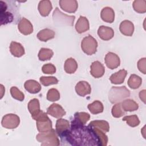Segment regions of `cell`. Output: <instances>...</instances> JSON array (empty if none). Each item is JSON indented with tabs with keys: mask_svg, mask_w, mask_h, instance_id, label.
Returning a JSON list of instances; mask_svg holds the SVG:
<instances>
[{
	"mask_svg": "<svg viewBox=\"0 0 146 146\" xmlns=\"http://www.w3.org/2000/svg\"><path fill=\"white\" fill-rule=\"evenodd\" d=\"M61 141L73 146H101L100 140L91 127L71 121L69 129L60 137Z\"/></svg>",
	"mask_w": 146,
	"mask_h": 146,
	"instance_id": "obj_1",
	"label": "cell"
},
{
	"mask_svg": "<svg viewBox=\"0 0 146 146\" xmlns=\"http://www.w3.org/2000/svg\"><path fill=\"white\" fill-rule=\"evenodd\" d=\"M36 139L45 146H58L60 145V140L58 135L53 128L46 132H40L36 136Z\"/></svg>",
	"mask_w": 146,
	"mask_h": 146,
	"instance_id": "obj_2",
	"label": "cell"
},
{
	"mask_svg": "<svg viewBox=\"0 0 146 146\" xmlns=\"http://www.w3.org/2000/svg\"><path fill=\"white\" fill-rule=\"evenodd\" d=\"M130 96V91L125 86L112 87L108 93L109 101L112 103H117L123 101Z\"/></svg>",
	"mask_w": 146,
	"mask_h": 146,
	"instance_id": "obj_3",
	"label": "cell"
},
{
	"mask_svg": "<svg viewBox=\"0 0 146 146\" xmlns=\"http://www.w3.org/2000/svg\"><path fill=\"white\" fill-rule=\"evenodd\" d=\"M52 18L54 23L60 25L72 26L75 19V17L73 15H68L63 13L56 7L52 13Z\"/></svg>",
	"mask_w": 146,
	"mask_h": 146,
	"instance_id": "obj_4",
	"label": "cell"
},
{
	"mask_svg": "<svg viewBox=\"0 0 146 146\" xmlns=\"http://www.w3.org/2000/svg\"><path fill=\"white\" fill-rule=\"evenodd\" d=\"M98 42L91 35L85 36L81 42V48L82 51L88 55L94 54L97 51Z\"/></svg>",
	"mask_w": 146,
	"mask_h": 146,
	"instance_id": "obj_5",
	"label": "cell"
},
{
	"mask_svg": "<svg viewBox=\"0 0 146 146\" xmlns=\"http://www.w3.org/2000/svg\"><path fill=\"white\" fill-rule=\"evenodd\" d=\"M20 123L19 117L14 113L6 114L3 116L1 124L3 127L6 129L16 128Z\"/></svg>",
	"mask_w": 146,
	"mask_h": 146,
	"instance_id": "obj_6",
	"label": "cell"
},
{
	"mask_svg": "<svg viewBox=\"0 0 146 146\" xmlns=\"http://www.w3.org/2000/svg\"><path fill=\"white\" fill-rule=\"evenodd\" d=\"M104 62L107 67L111 70L116 68L120 64V60L119 56L112 52H109L106 55Z\"/></svg>",
	"mask_w": 146,
	"mask_h": 146,
	"instance_id": "obj_7",
	"label": "cell"
},
{
	"mask_svg": "<svg viewBox=\"0 0 146 146\" xmlns=\"http://www.w3.org/2000/svg\"><path fill=\"white\" fill-rule=\"evenodd\" d=\"M47 113L54 117L59 119L64 116L66 112L60 105L57 103H53L47 109Z\"/></svg>",
	"mask_w": 146,
	"mask_h": 146,
	"instance_id": "obj_8",
	"label": "cell"
},
{
	"mask_svg": "<svg viewBox=\"0 0 146 146\" xmlns=\"http://www.w3.org/2000/svg\"><path fill=\"white\" fill-rule=\"evenodd\" d=\"M18 29L20 33L25 35L31 34L33 32V26L27 19L22 18L18 24Z\"/></svg>",
	"mask_w": 146,
	"mask_h": 146,
	"instance_id": "obj_9",
	"label": "cell"
},
{
	"mask_svg": "<svg viewBox=\"0 0 146 146\" xmlns=\"http://www.w3.org/2000/svg\"><path fill=\"white\" fill-rule=\"evenodd\" d=\"M59 3L63 10L69 13H75L78 7V3L76 0H60Z\"/></svg>",
	"mask_w": 146,
	"mask_h": 146,
	"instance_id": "obj_10",
	"label": "cell"
},
{
	"mask_svg": "<svg viewBox=\"0 0 146 146\" xmlns=\"http://www.w3.org/2000/svg\"><path fill=\"white\" fill-rule=\"evenodd\" d=\"M105 68L99 61L92 62L90 66V74L95 78H99L104 75Z\"/></svg>",
	"mask_w": 146,
	"mask_h": 146,
	"instance_id": "obj_11",
	"label": "cell"
},
{
	"mask_svg": "<svg viewBox=\"0 0 146 146\" xmlns=\"http://www.w3.org/2000/svg\"><path fill=\"white\" fill-rule=\"evenodd\" d=\"M75 91L80 96H85L89 95L91 92V87L90 84L86 81H80L76 84Z\"/></svg>",
	"mask_w": 146,
	"mask_h": 146,
	"instance_id": "obj_12",
	"label": "cell"
},
{
	"mask_svg": "<svg viewBox=\"0 0 146 146\" xmlns=\"http://www.w3.org/2000/svg\"><path fill=\"white\" fill-rule=\"evenodd\" d=\"M70 124L68 120L59 118L56 120L55 124V131L58 135L60 137L65 133L70 128Z\"/></svg>",
	"mask_w": 146,
	"mask_h": 146,
	"instance_id": "obj_13",
	"label": "cell"
},
{
	"mask_svg": "<svg viewBox=\"0 0 146 146\" xmlns=\"http://www.w3.org/2000/svg\"><path fill=\"white\" fill-rule=\"evenodd\" d=\"M98 34L103 40H109L114 36L113 30L110 27L100 26L98 30Z\"/></svg>",
	"mask_w": 146,
	"mask_h": 146,
	"instance_id": "obj_14",
	"label": "cell"
},
{
	"mask_svg": "<svg viewBox=\"0 0 146 146\" xmlns=\"http://www.w3.org/2000/svg\"><path fill=\"white\" fill-rule=\"evenodd\" d=\"M121 33L125 36H132L134 32V25L132 22L128 20L122 21L119 26Z\"/></svg>",
	"mask_w": 146,
	"mask_h": 146,
	"instance_id": "obj_15",
	"label": "cell"
},
{
	"mask_svg": "<svg viewBox=\"0 0 146 146\" xmlns=\"http://www.w3.org/2000/svg\"><path fill=\"white\" fill-rule=\"evenodd\" d=\"M90 24L88 19L83 16H80L75 24V30L79 34H82L88 31Z\"/></svg>",
	"mask_w": 146,
	"mask_h": 146,
	"instance_id": "obj_16",
	"label": "cell"
},
{
	"mask_svg": "<svg viewBox=\"0 0 146 146\" xmlns=\"http://www.w3.org/2000/svg\"><path fill=\"white\" fill-rule=\"evenodd\" d=\"M38 9L42 16L47 17L49 15L51 10L52 9L51 2L48 0L40 1L39 2Z\"/></svg>",
	"mask_w": 146,
	"mask_h": 146,
	"instance_id": "obj_17",
	"label": "cell"
},
{
	"mask_svg": "<svg viewBox=\"0 0 146 146\" xmlns=\"http://www.w3.org/2000/svg\"><path fill=\"white\" fill-rule=\"evenodd\" d=\"M24 87L30 94H37L41 90L40 84L35 80H27L24 83Z\"/></svg>",
	"mask_w": 146,
	"mask_h": 146,
	"instance_id": "obj_18",
	"label": "cell"
},
{
	"mask_svg": "<svg viewBox=\"0 0 146 146\" xmlns=\"http://www.w3.org/2000/svg\"><path fill=\"white\" fill-rule=\"evenodd\" d=\"M100 17L104 22L111 23L115 19V12L111 7H105L101 11Z\"/></svg>",
	"mask_w": 146,
	"mask_h": 146,
	"instance_id": "obj_19",
	"label": "cell"
},
{
	"mask_svg": "<svg viewBox=\"0 0 146 146\" xmlns=\"http://www.w3.org/2000/svg\"><path fill=\"white\" fill-rule=\"evenodd\" d=\"M10 51L14 56L17 58L22 56L25 53L23 46L20 43L14 41H12L10 43Z\"/></svg>",
	"mask_w": 146,
	"mask_h": 146,
	"instance_id": "obj_20",
	"label": "cell"
},
{
	"mask_svg": "<svg viewBox=\"0 0 146 146\" xmlns=\"http://www.w3.org/2000/svg\"><path fill=\"white\" fill-rule=\"evenodd\" d=\"M127 74V71L124 70L122 69L117 72L112 74L110 78V80L111 81V83L115 84H120L124 82L125 77Z\"/></svg>",
	"mask_w": 146,
	"mask_h": 146,
	"instance_id": "obj_21",
	"label": "cell"
},
{
	"mask_svg": "<svg viewBox=\"0 0 146 146\" xmlns=\"http://www.w3.org/2000/svg\"><path fill=\"white\" fill-rule=\"evenodd\" d=\"M55 32L49 29H44L38 32L36 36L42 42H47L55 36Z\"/></svg>",
	"mask_w": 146,
	"mask_h": 146,
	"instance_id": "obj_22",
	"label": "cell"
},
{
	"mask_svg": "<svg viewBox=\"0 0 146 146\" xmlns=\"http://www.w3.org/2000/svg\"><path fill=\"white\" fill-rule=\"evenodd\" d=\"M78 68L76 61L72 58H68L66 60L64 64V70L67 74H74Z\"/></svg>",
	"mask_w": 146,
	"mask_h": 146,
	"instance_id": "obj_23",
	"label": "cell"
},
{
	"mask_svg": "<svg viewBox=\"0 0 146 146\" xmlns=\"http://www.w3.org/2000/svg\"><path fill=\"white\" fill-rule=\"evenodd\" d=\"M121 105L125 112H132L137 110L139 108L138 104L133 100L130 99L124 100L122 102H121Z\"/></svg>",
	"mask_w": 146,
	"mask_h": 146,
	"instance_id": "obj_24",
	"label": "cell"
},
{
	"mask_svg": "<svg viewBox=\"0 0 146 146\" xmlns=\"http://www.w3.org/2000/svg\"><path fill=\"white\" fill-rule=\"evenodd\" d=\"M36 125L39 132H48L52 129V121L50 118L46 120L36 121Z\"/></svg>",
	"mask_w": 146,
	"mask_h": 146,
	"instance_id": "obj_25",
	"label": "cell"
},
{
	"mask_svg": "<svg viewBox=\"0 0 146 146\" xmlns=\"http://www.w3.org/2000/svg\"><path fill=\"white\" fill-rule=\"evenodd\" d=\"M88 125L92 127L98 128L105 133L108 132L110 131L109 123L106 120H93L91 121Z\"/></svg>",
	"mask_w": 146,
	"mask_h": 146,
	"instance_id": "obj_26",
	"label": "cell"
},
{
	"mask_svg": "<svg viewBox=\"0 0 146 146\" xmlns=\"http://www.w3.org/2000/svg\"><path fill=\"white\" fill-rule=\"evenodd\" d=\"M87 107L90 112L94 115L102 113L104 110L103 103L99 100H95L94 102L89 104Z\"/></svg>",
	"mask_w": 146,
	"mask_h": 146,
	"instance_id": "obj_27",
	"label": "cell"
},
{
	"mask_svg": "<svg viewBox=\"0 0 146 146\" xmlns=\"http://www.w3.org/2000/svg\"><path fill=\"white\" fill-rule=\"evenodd\" d=\"M142 83V79L136 74H132L129 76L127 84L132 89H137L140 87Z\"/></svg>",
	"mask_w": 146,
	"mask_h": 146,
	"instance_id": "obj_28",
	"label": "cell"
},
{
	"mask_svg": "<svg viewBox=\"0 0 146 146\" xmlns=\"http://www.w3.org/2000/svg\"><path fill=\"white\" fill-rule=\"evenodd\" d=\"M90 119V115L89 113L85 112H80L75 113L74 119L72 120L78 123L85 125Z\"/></svg>",
	"mask_w": 146,
	"mask_h": 146,
	"instance_id": "obj_29",
	"label": "cell"
},
{
	"mask_svg": "<svg viewBox=\"0 0 146 146\" xmlns=\"http://www.w3.org/2000/svg\"><path fill=\"white\" fill-rule=\"evenodd\" d=\"M27 108L31 114V116L38 113L40 111L39 100L38 99L34 98L30 100L27 104Z\"/></svg>",
	"mask_w": 146,
	"mask_h": 146,
	"instance_id": "obj_30",
	"label": "cell"
},
{
	"mask_svg": "<svg viewBox=\"0 0 146 146\" xmlns=\"http://www.w3.org/2000/svg\"><path fill=\"white\" fill-rule=\"evenodd\" d=\"M54 52L52 50L47 48H41L38 53V58L41 61L50 60L53 56Z\"/></svg>",
	"mask_w": 146,
	"mask_h": 146,
	"instance_id": "obj_31",
	"label": "cell"
},
{
	"mask_svg": "<svg viewBox=\"0 0 146 146\" xmlns=\"http://www.w3.org/2000/svg\"><path fill=\"white\" fill-rule=\"evenodd\" d=\"M134 10L138 13H145L146 12V1L145 0H135L132 3Z\"/></svg>",
	"mask_w": 146,
	"mask_h": 146,
	"instance_id": "obj_32",
	"label": "cell"
},
{
	"mask_svg": "<svg viewBox=\"0 0 146 146\" xmlns=\"http://www.w3.org/2000/svg\"><path fill=\"white\" fill-rule=\"evenodd\" d=\"M14 15L13 13L8 11H6L2 13H0L1 24V25H6L11 23L14 20Z\"/></svg>",
	"mask_w": 146,
	"mask_h": 146,
	"instance_id": "obj_33",
	"label": "cell"
},
{
	"mask_svg": "<svg viewBox=\"0 0 146 146\" xmlns=\"http://www.w3.org/2000/svg\"><path fill=\"white\" fill-rule=\"evenodd\" d=\"M123 121H125L127 124L131 127H135L140 124V120L136 115L125 116L122 119Z\"/></svg>",
	"mask_w": 146,
	"mask_h": 146,
	"instance_id": "obj_34",
	"label": "cell"
},
{
	"mask_svg": "<svg viewBox=\"0 0 146 146\" xmlns=\"http://www.w3.org/2000/svg\"><path fill=\"white\" fill-rule=\"evenodd\" d=\"M111 113L113 117L116 118H119L123 116L125 114V111L123 110L121 103H116L112 108Z\"/></svg>",
	"mask_w": 146,
	"mask_h": 146,
	"instance_id": "obj_35",
	"label": "cell"
},
{
	"mask_svg": "<svg viewBox=\"0 0 146 146\" xmlns=\"http://www.w3.org/2000/svg\"><path fill=\"white\" fill-rule=\"evenodd\" d=\"M91 127L92 128V129H94V131L98 136L101 143V146H106L108 143V137L106 135L105 132H104L103 131H102L98 128L92 127Z\"/></svg>",
	"mask_w": 146,
	"mask_h": 146,
	"instance_id": "obj_36",
	"label": "cell"
},
{
	"mask_svg": "<svg viewBox=\"0 0 146 146\" xmlns=\"http://www.w3.org/2000/svg\"><path fill=\"white\" fill-rule=\"evenodd\" d=\"M10 91L11 96L14 99H15L17 100L21 101V102H22L24 100V99H25L24 94L22 91H21L17 87H16L15 86L11 87Z\"/></svg>",
	"mask_w": 146,
	"mask_h": 146,
	"instance_id": "obj_37",
	"label": "cell"
},
{
	"mask_svg": "<svg viewBox=\"0 0 146 146\" xmlns=\"http://www.w3.org/2000/svg\"><path fill=\"white\" fill-rule=\"evenodd\" d=\"M47 99L50 102L58 101L60 99V93L56 88H51L47 94Z\"/></svg>",
	"mask_w": 146,
	"mask_h": 146,
	"instance_id": "obj_38",
	"label": "cell"
},
{
	"mask_svg": "<svg viewBox=\"0 0 146 146\" xmlns=\"http://www.w3.org/2000/svg\"><path fill=\"white\" fill-rule=\"evenodd\" d=\"M40 83L44 86H48L51 84H56L58 80L54 76H41L39 78Z\"/></svg>",
	"mask_w": 146,
	"mask_h": 146,
	"instance_id": "obj_39",
	"label": "cell"
},
{
	"mask_svg": "<svg viewBox=\"0 0 146 146\" xmlns=\"http://www.w3.org/2000/svg\"><path fill=\"white\" fill-rule=\"evenodd\" d=\"M42 71L44 74H53L56 72V67L51 63H47L42 66Z\"/></svg>",
	"mask_w": 146,
	"mask_h": 146,
	"instance_id": "obj_40",
	"label": "cell"
},
{
	"mask_svg": "<svg viewBox=\"0 0 146 146\" xmlns=\"http://www.w3.org/2000/svg\"><path fill=\"white\" fill-rule=\"evenodd\" d=\"M145 63H146V58H143L139 60L137 62V68L139 70L142 72L143 74H146L145 71Z\"/></svg>",
	"mask_w": 146,
	"mask_h": 146,
	"instance_id": "obj_41",
	"label": "cell"
},
{
	"mask_svg": "<svg viewBox=\"0 0 146 146\" xmlns=\"http://www.w3.org/2000/svg\"><path fill=\"white\" fill-rule=\"evenodd\" d=\"M145 90H143L139 92V98L144 103H145Z\"/></svg>",
	"mask_w": 146,
	"mask_h": 146,
	"instance_id": "obj_42",
	"label": "cell"
}]
</instances>
